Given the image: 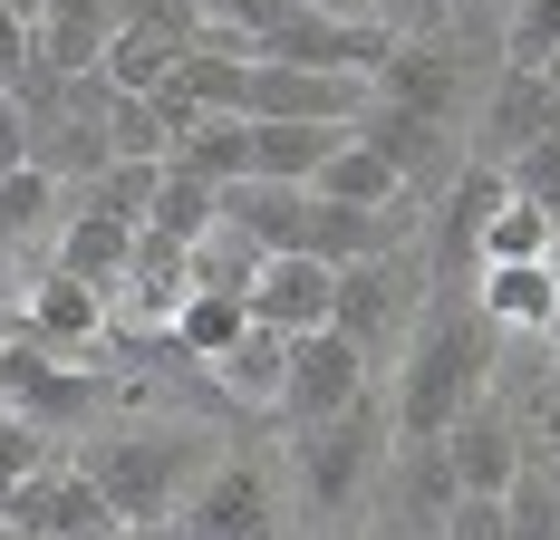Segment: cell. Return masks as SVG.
Returning <instances> with one entry per match:
<instances>
[{
    "mask_svg": "<svg viewBox=\"0 0 560 540\" xmlns=\"http://www.w3.org/2000/svg\"><path fill=\"white\" fill-rule=\"evenodd\" d=\"M503 348H512V328L483 319V300H474V290H445V300L416 319V338H406V367H396V396H387L396 444H435V434H445L474 396H493V377H503Z\"/></svg>",
    "mask_w": 560,
    "mask_h": 540,
    "instance_id": "6da1fadb",
    "label": "cell"
},
{
    "mask_svg": "<svg viewBox=\"0 0 560 540\" xmlns=\"http://www.w3.org/2000/svg\"><path fill=\"white\" fill-rule=\"evenodd\" d=\"M78 463L107 483L126 531H165L174 512L194 502V483L223 463V434H203V425H107V434L78 444Z\"/></svg>",
    "mask_w": 560,
    "mask_h": 540,
    "instance_id": "7a4b0ae2",
    "label": "cell"
},
{
    "mask_svg": "<svg viewBox=\"0 0 560 540\" xmlns=\"http://www.w3.org/2000/svg\"><path fill=\"white\" fill-rule=\"evenodd\" d=\"M387 454H396V425H377V396L329 415V425H300L290 434V502H300V521L319 540H348L377 512Z\"/></svg>",
    "mask_w": 560,
    "mask_h": 540,
    "instance_id": "3957f363",
    "label": "cell"
},
{
    "mask_svg": "<svg viewBox=\"0 0 560 540\" xmlns=\"http://www.w3.org/2000/svg\"><path fill=\"white\" fill-rule=\"evenodd\" d=\"M0 367H10V406H30L49 434H88L116 406V386L97 377L78 348H49V338H30V328L0 338Z\"/></svg>",
    "mask_w": 560,
    "mask_h": 540,
    "instance_id": "277c9868",
    "label": "cell"
},
{
    "mask_svg": "<svg viewBox=\"0 0 560 540\" xmlns=\"http://www.w3.org/2000/svg\"><path fill=\"white\" fill-rule=\"evenodd\" d=\"M425 261L435 251H377V261H348L338 270V328L368 348V357H387L396 338H416V319H425Z\"/></svg>",
    "mask_w": 560,
    "mask_h": 540,
    "instance_id": "5b68a950",
    "label": "cell"
},
{
    "mask_svg": "<svg viewBox=\"0 0 560 540\" xmlns=\"http://www.w3.org/2000/svg\"><path fill=\"white\" fill-rule=\"evenodd\" d=\"M165 531L174 540H280V473L252 463V454H223Z\"/></svg>",
    "mask_w": 560,
    "mask_h": 540,
    "instance_id": "8992f818",
    "label": "cell"
},
{
    "mask_svg": "<svg viewBox=\"0 0 560 540\" xmlns=\"http://www.w3.org/2000/svg\"><path fill=\"white\" fill-rule=\"evenodd\" d=\"M377 357L348 338V328H310L300 348H290V386H280V425H329V415H348V406H368L377 396V377H368Z\"/></svg>",
    "mask_w": 560,
    "mask_h": 540,
    "instance_id": "52a82bcc",
    "label": "cell"
},
{
    "mask_svg": "<svg viewBox=\"0 0 560 540\" xmlns=\"http://www.w3.org/2000/svg\"><path fill=\"white\" fill-rule=\"evenodd\" d=\"M454 502H464V473H454L445 434H435V444H396L387 454V483H377V512L368 521L387 540H445Z\"/></svg>",
    "mask_w": 560,
    "mask_h": 540,
    "instance_id": "ba28073f",
    "label": "cell"
},
{
    "mask_svg": "<svg viewBox=\"0 0 560 540\" xmlns=\"http://www.w3.org/2000/svg\"><path fill=\"white\" fill-rule=\"evenodd\" d=\"M10 521H20V531H39V540H116V531H126V521H116V502H107V483H97L78 454H58L49 473H30L20 502H10Z\"/></svg>",
    "mask_w": 560,
    "mask_h": 540,
    "instance_id": "9c48e42d",
    "label": "cell"
},
{
    "mask_svg": "<svg viewBox=\"0 0 560 540\" xmlns=\"http://www.w3.org/2000/svg\"><path fill=\"white\" fill-rule=\"evenodd\" d=\"M358 136L377 145V155L406 174V193H445L454 174L474 155H454V116H425V107H396V97H377V107L358 116Z\"/></svg>",
    "mask_w": 560,
    "mask_h": 540,
    "instance_id": "30bf717a",
    "label": "cell"
},
{
    "mask_svg": "<svg viewBox=\"0 0 560 540\" xmlns=\"http://www.w3.org/2000/svg\"><path fill=\"white\" fill-rule=\"evenodd\" d=\"M522 415H512V396H503V377H493V396H474L464 415L445 425V454H454V473H464V492H512V473H522Z\"/></svg>",
    "mask_w": 560,
    "mask_h": 540,
    "instance_id": "8fae6325",
    "label": "cell"
},
{
    "mask_svg": "<svg viewBox=\"0 0 560 540\" xmlns=\"http://www.w3.org/2000/svg\"><path fill=\"white\" fill-rule=\"evenodd\" d=\"M252 319L290 328V338L338 328V261H319V251H271L261 280H252Z\"/></svg>",
    "mask_w": 560,
    "mask_h": 540,
    "instance_id": "7c38bea8",
    "label": "cell"
},
{
    "mask_svg": "<svg viewBox=\"0 0 560 540\" xmlns=\"http://www.w3.org/2000/svg\"><path fill=\"white\" fill-rule=\"evenodd\" d=\"M107 319H116V300L97 290V280L58 270V261L39 270L30 290H20V328H30V338H49V348H78V357H88V348L107 338Z\"/></svg>",
    "mask_w": 560,
    "mask_h": 540,
    "instance_id": "4fadbf2b",
    "label": "cell"
},
{
    "mask_svg": "<svg viewBox=\"0 0 560 540\" xmlns=\"http://www.w3.org/2000/svg\"><path fill=\"white\" fill-rule=\"evenodd\" d=\"M551 136V68H512L493 78V97H483V126H474V164H493L503 174L522 145H541Z\"/></svg>",
    "mask_w": 560,
    "mask_h": 540,
    "instance_id": "5bb4252c",
    "label": "cell"
},
{
    "mask_svg": "<svg viewBox=\"0 0 560 540\" xmlns=\"http://www.w3.org/2000/svg\"><path fill=\"white\" fill-rule=\"evenodd\" d=\"M483 300V319L512 338H560V261H483L464 280Z\"/></svg>",
    "mask_w": 560,
    "mask_h": 540,
    "instance_id": "9a60e30c",
    "label": "cell"
},
{
    "mask_svg": "<svg viewBox=\"0 0 560 540\" xmlns=\"http://www.w3.org/2000/svg\"><path fill=\"white\" fill-rule=\"evenodd\" d=\"M493 203H503V174L493 164H464L445 193H435V242L425 251H435L445 280H474L483 270V222H493Z\"/></svg>",
    "mask_w": 560,
    "mask_h": 540,
    "instance_id": "2e32d148",
    "label": "cell"
},
{
    "mask_svg": "<svg viewBox=\"0 0 560 540\" xmlns=\"http://www.w3.org/2000/svg\"><path fill=\"white\" fill-rule=\"evenodd\" d=\"M203 280H194V242H174V232H155L145 222V242H136V270H126V328H174V309L194 300Z\"/></svg>",
    "mask_w": 560,
    "mask_h": 540,
    "instance_id": "e0dca14e",
    "label": "cell"
},
{
    "mask_svg": "<svg viewBox=\"0 0 560 540\" xmlns=\"http://www.w3.org/2000/svg\"><path fill=\"white\" fill-rule=\"evenodd\" d=\"M136 242H145V222H116V213H78L58 222V242H49V261L58 270H78V280H97L107 300H126V270H136Z\"/></svg>",
    "mask_w": 560,
    "mask_h": 540,
    "instance_id": "ac0fdd59",
    "label": "cell"
},
{
    "mask_svg": "<svg viewBox=\"0 0 560 540\" xmlns=\"http://www.w3.org/2000/svg\"><path fill=\"white\" fill-rule=\"evenodd\" d=\"M290 328H271V319H252L242 338H232L223 357H203V377L223 386L232 406H261V415H280V386H290Z\"/></svg>",
    "mask_w": 560,
    "mask_h": 540,
    "instance_id": "d6986e66",
    "label": "cell"
},
{
    "mask_svg": "<svg viewBox=\"0 0 560 540\" xmlns=\"http://www.w3.org/2000/svg\"><path fill=\"white\" fill-rule=\"evenodd\" d=\"M310 213H319V193L310 184H223V222H242L261 251H310Z\"/></svg>",
    "mask_w": 560,
    "mask_h": 540,
    "instance_id": "ffe728a7",
    "label": "cell"
},
{
    "mask_svg": "<svg viewBox=\"0 0 560 540\" xmlns=\"http://www.w3.org/2000/svg\"><path fill=\"white\" fill-rule=\"evenodd\" d=\"M377 97L454 116V97H464V49H454V39H396V58L377 68Z\"/></svg>",
    "mask_w": 560,
    "mask_h": 540,
    "instance_id": "44dd1931",
    "label": "cell"
},
{
    "mask_svg": "<svg viewBox=\"0 0 560 540\" xmlns=\"http://www.w3.org/2000/svg\"><path fill=\"white\" fill-rule=\"evenodd\" d=\"M358 126H300V116H252V174L261 184H319V164L348 145Z\"/></svg>",
    "mask_w": 560,
    "mask_h": 540,
    "instance_id": "7402d4cb",
    "label": "cell"
},
{
    "mask_svg": "<svg viewBox=\"0 0 560 540\" xmlns=\"http://www.w3.org/2000/svg\"><path fill=\"white\" fill-rule=\"evenodd\" d=\"M406 232H416L406 213H377V203H329V193H319V213H310V251L348 270V261H377V251H396Z\"/></svg>",
    "mask_w": 560,
    "mask_h": 540,
    "instance_id": "603a6c76",
    "label": "cell"
},
{
    "mask_svg": "<svg viewBox=\"0 0 560 540\" xmlns=\"http://www.w3.org/2000/svg\"><path fill=\"white\" fill-rule=\"evenodd\" d=\"M310 193H329V203H377V213H406V203H416V193H406V174H396L368 136H348V145L319 164V184H310Z\"/></svg>",
    "mask_w": 560,
    "mask_h": 540,
    "instance_id": "cb8c5ba5",
    "label": "cell"
},
{
    "mask_svg": "<svg viewBox=\"0 0 560 540\" xmlns=\"http://www.w3.org/2000/svg\"><path fill=\"white\" fill-rule=\"evenodd\" d=\"M88 213H116V222H155V193H165V155H107L88 184H68Z\"/></svg>",
    "mask_w": 560,
    "mask_h": 540,
    "instance_id": "d4e9b609",
    "label": "cell"
},
{
    "mask_svg": "<svg viewBox=\"0 0 560 540\" xmlns=\"http://www.w3.org/2000/svg\"><path fill=\"white\" fill-rule=\"evenodd\" d=\"M483 261H560V213L522 203V193L503 184V203H493V222H483Z\"/></svg>",
    "mask_w": 560,
    "mask_h": 540,
    "instance_id": "484cf974",
    "label": "cell"
},
{
    "mask_svg": "<svg viewBox=\"0 0 560 540\" xmlns=\"http://www.w3.org/2000/svg\"><path fill=\"white\" fill-rule=\"evenodd\" d=\"M165 164H194V174H213V184H252V116H203V126H184V145Z\"/></svg>",
    "mask_w": 560,
    "mask_h": 540,
    "instance_id": "4316f807",
    "label": "cell"
},
{
    "mask_svg": "<svg viewBox=\"0 0 560 540\" xmlns=\"http://www.w3.org/2000/svg\"><path fill=\"white\" fill-rule=\"evenodd\" d=\"M503 512H512V540H560V454H541V444L522 454Z\"/></svg>",
    "mask_w": 560,
    "mask_h": 540,
    "instance_id": "83f0119b",
    "label": "cell"
},
{
    "mask_svg": "<svg viewBox=\"0 0 560 540\" xmlns=\"http://www.w3.org/2000/svg\"><path fill=\"white\" fill-rule=\"evenodd\" d=\"M242 328H252V300H242V290H194V300L174 309V348H184V357H223Z\"/></svg>",
    "mask_w": 560,
    "mask_h": 540,
    "instance_id": "f1b7e54d",
    "label": "cell"
},
{
    "mask_svg": "<svg viewBox=\"0 0 560 540\" xmlns=\"http://www.w3.org/2000/svg\"><path fill=\"white\" fill-rule=\"evenodd\" d=\"M174 58H184V39H165V30H136V20H126V30L107 39V58H97V68H107V87L155 97V87L174 78Z\"/></svg>",
    "mask_w": 560,
    "mask_h": 540,
    "instance_id": "f546056e",
    "label": "cell"
},
{
    "mask_svg": "<svg viewBox=\"0 0 560 540\" xmlns=\"http://www.w3.org/2000/svg\"><path fill=\"white\" fill-rule=\"evenodd\" d=\"M223 222V184L213 174H194V164H165V193H155V232H174V242H203Z\"/></svg>",
    "mask_w": 560,
    "mask_h": 540,
    "instance_id": "4dcf8cb0",
    "label": "cell"
},
{
    "mask_svg": "<svg viewBox=\"0 0 560 540\" xmlns=\"http://www.w3.org/2000/svg\"><path fill=\"white\" fill-rule=\"evenodd\" d=\"M107 145H116V155H174L184 136H174V116L155 107V97L116 87V107H107Z\"/></svg>",
    "mask_w": 560,
    "mask_h": 540,
    "instance_id": "1f68e13d",
    "label": "cell"
},
{
    "mask_svg": "<svg viewBox=\"0 0 560 540\" xmlns=\"http://www.w3.org/2000/svg\"><path fill=\"white\" fill-rule=\"evenodd\" d=\"M503 58L512 68H551L560 58V0H512L503 10Z\"/></svg>",
    "mask_w": 560,
    "mask_h": 540,
    "instance_id": "d6a6232c",
    "label": "cell"
},
{
    "mask_svg": "<svg viewBox=\"0 0 560 540\" xmlns=\"http://www.w3.org/2000/svg\"><path fill=\"white\" fill-rule=\"evenodd\" d=\"M58 463V434L30 415V406H0V473L10 483H30V473H49Z\"/></svg>",
    "mask_w": 560,
    "mask_h": 540,
    "instance_id": "836d02e7",
    "label": "cell"
},
{
    "mask_svg": "<svg viewBox=\"0 0 560 540\" xmlns=\"http://www.w3.org/2000/svg\"><path fill=\"white\" fill-rule=\"evenodd\" d=\"M503 184L522 193V203H541V213H560V136H541V145H522V155L503 164Z\"/></svg>",
    "mask_w": 560,
    "mask_h": 540,
    "instance_id": "e575fe53",
    "label": "cell"
},
{
    "mask_svg": "<svg viewBox=\"0 0 560 540\" xmlns=\"http://www.w3.org/2000/svg\"><path fill=\"white\" fill-rule=\"evenodd\" d=\"M39 78V20L0 0V87H30Z\"/></svg>",
    "mask_w": 560,
    "mask_h": 540,
    "instance_id": "d590c367",
    "label": "cell"
},
{
    "mask_svg": "<svg viewBox=\"0 0 560 540\" xmlns=\"http://www.w3.org/2000/svg\"><path fill=\"white\" fill-rule=\"evenodd\" d=\"M445 540H512L503 492H464V502H454V521H445Z\"/></svg>",
    "mask_w": 560,
    "mask_h": 540,
    "instance_id": "8d00e7d4",
    "label": "cell"
},
{
    "mask_svg": "<svg viewBox=\"0 0 560 540\" xmlns=\"http://www.w3.org/2000/svg\"><path fill=\"white\" fill-rule=\"evenodd\" d=\"M387 30H406V39H445L454 30V0H368Z\"/></svg>",
    "mask_w": 560,
    "mask_h": 540,
    "instance_id": "74e56055",
    "label": "cell"
},
{
    "mask_svg": "<svg viewBox=\"0 0 560 540\" xmlns=\"http://www.w3.org/2000/svg\"><path fill=\"white\" fill-rule=\"evenodd\" d=\"M30 164V107H20V87H0V174H20Z\"/></svg>",
    "mask_w": 560,
    "mask_h": 540,
    "instance_id": "f35d334b",
    "label": "cell"
},
{
    "mask_svg": "<svg viewBox=\"0 0 560 540\" xmlns=\"http://www.w3.org/2000/svg\"><path fill=\"white\" fill-rule=\"evenodd\" d=\"M512 0H454V20H503Z\"/></svg>",
    "mask_w": 560,
    "mask_h": 540,
    "instance_id": "ab89813d",
    "label": "cell"
},
{
    "mask_svg": "<svg viewBox=\"0 0 560 540\" xmlns=\"http://www.w3.org/2000/svg\"><path fill=\"white\" fill-rule=\"evenodd\" d=\"M551 136H560V58H551Z\"/></svg>",
    "mask_w": 560,
    "mask_h": 540,
    "instance_id": "60d3db41",
    "label": "cell"
},
{
    "mask_svg": "<svg viewBox=\"0 0 560 540\" xmlns=\"http://www.w3.org/2000/svg\"><path fill=\"white\" fill-rule=\"evenodd\" d=\"M10 261H20V242H10V232H0V280H10Z\"/></svg>",
    "mask_w": 560,
    "mask_h": 540,
    "instance_id": "b9f144b4",
    "label": "cell"
},
{
    "mask_svg": "<svg viewBox=\"0 0 560 540\" xmlns=\"http://www.w3.org/2000/svg\"><path fill=\"white\" fill-rule=\"evenodd\" d=\"M10 502H20V483H10V473H0V521H10Z\"/></svg>",
    "mask_w": 560,
    "mask_h": 540,
    "instance_id": "7bdbcfd3",
    "label": "cell"
},
{
    "mask_svg": "<svg viewBox=\"0 0 560 540\" xmlns=\"http://www.w3.org/2000/svg\"><path fill=\"white\" fill-rule=\"evenodd\" d=\"M310 10H368V0H310Z\"/></svg>",
    "mask_w": 560,
    "mask_h": 540,
    "instance_id": "ee69618b",
    "label": "cell"
},
{
    "mask_svg": "<svg viewBox=\"0 0 560 540\" xmlns=\"http://www.w3.org/2000/svg\"><path fill=\"white\" fill-rule=\"evenodd\" d=\"M0 540H39V531H20V521H0Z\"/></svg>",
    "mask_w": 560,
    "mask_h": 540,
    "instance_id": "f6af8a7d",
    "label": "cell"
},
{
    "mask_svg": "<svg viewBox=\"0 0 560 540\" xmlns=\"http://www.w3.org/2000/svg\"><path fill=\"white\" fill-rule=\"evenodd\" d=\"M0 406H10V367H0Z\"/></svg>",
    "mask_w": 560,
    "mask_h": 540,
    "instance_id": "bcb514c9",
    "label": "cell"
},
{
    "mask_svg": "<svg viewBox=\"0 0 560 540\" xmlns=\"http://www.w3.org/2000/svg\"><path fill=\"white\" fill-rule=\"evenodd\" d=\"M551 377H560V338H551Z\"/></svg>",
    "mask_w": 560,
    "mask_h": 540,
    "instance_id": "7dc6e473",
    "label": "cell"
},
{
    "mask_svg": "<svg viewBox=\"0 0 560 540\" xmlns=\"http://www.w3.org/2000/svg\"><path fill=\"white\" fill-rule=\"evenodd\" d=\"M377 540H387V531H377Z\"/></svg>",
    "mask_w": 560,
    "mask_h": 540,
    "instance_id": "c3c4849f",
    "label": "cell"
}]
</instances>
